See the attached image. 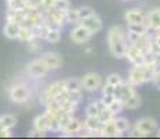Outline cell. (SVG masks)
<instances>
[{
	"instance_id": "ee69618b",
	"label": "cell",
	"mask_w": 160,
	"mask_h": 139,
	"mask_svg": "<svg viewBox=\"0 0 160 139\" xmlns=\"http://www.w3.org/2000/svg\"><path fill=\"white\" fill-rule=\"evenodd\" d=\"M54 2H58V0H54Z\"/></svg>"
},
{
	"instance_id": "4fadbf2b",
	"label": "cell",
	"mask_w": 160,
	"mask_h": 139,
	"mask_svg": "<svg viewBox=\"0 0 160 139\" xmlns=\"http://www.w3.org/2000/svg\"><path fill=\"white\" fill-rule=\"evenodd\" d=\"M82 131H84V121L72 117V120L67 124L64 131L61 132V137L66 138H72V137H81Z\"/></svg>"
},
{
	"instance_id": "7bdbcfd3",
	"label": "cell",
	"mask_w": 160,
	"mask_h": 139,
	"mask_svg": "<svg viewBox=\"0 0 160 139\" xmlns=\"http://www.w3.org/2000/svg\"><path fill=\"white\" fill-rule=\"evenodd\" d=\"M122 2H128V0H122Z\"/></svg>"
},
{
	"instance_id": "d6a6232c",
	"label": "cell",
	"mask_w": 160,
	"mask_h": 139,
	"mask_svg": "<svg viewBox=\"0 0 160 139\" xmlns=\"http://www.w3.org/2000/svg\"><path fill=\"white\" fill-rule=\"evenodd\" d=\"M78 11H79V17H81V20H84V18H87V17H89V15L96 13L95 8H92L91 6H81V7H78Z\"/></svg>"
},
{
	"instance_id": "5b68a950",
	"label": "cell",
	"mask_w": 160,
	"mask_h": 139,
	"mask_svg": "<svg viewBox=\"0 0 160 139\" xmlns=\"http://www.w3.org/2000/svg\"><path fill=\"white\" fill-rule=\"evenodd\" d=\"M8 97L15 104H24L29 100L31 89L25 83H14L8 88Z\"/></svg>"
},
{
	"instance_id": "8fae6325",
	"label": "cell",
	"mask_w": 160,
	"mask_h": 139,
	"mask_svg": "<svg viewBox=\"0 0 160 139\" xmlns=\"http://www.w3.org/2000/svg\"><path fill=\"white\" fill-rule=\"evenodd\" d=\"M125 58L130 61L131 66H139V64H143L146 61H149V56H146L142 50H139L138 47H135L134 45L128 46L127 54H125Z\"/></svg>"
},
{
	"instance_id": "d4e9b609",
	"label": "cell",
	"mask_w": 160,
	"mask_h": 139,
	"mask_svg": "<svg viewBox=\"0 0 160 139\" xmlns=\"http://www.w3.org/2000/svg\"><path fill=\"white\" fill-rule=\"evenodd\" d=\"M33 38H36V35H35V31H33V28L21 27L20 35H18V41H21V42H24V43H28L29 41H32Z\"/></svg>"
},
{
	"instance_id": "44dd1931",
	"label": "cell",
	"mask_w": 160,
	"mask_h": 139,
	"mask_svg": "<svg viewBox=\"0 0 160 139\" xmlns=\"http://www.w3.org/2000/svg\"><path fill=\"white\" fill-rule=\"evenodd\" d=\"M45 41L41 38H33L32 41H29L28 43H27V49H28L29 53L32 54H39L41 56L42 53H43V43Z\"/></svg>"
},
{
	"instance_id": "484cf974",
	"label": "cell",
	"mask_w": 160,
	"mask_h": 139,
	"mask_svg": "<svg viewBox=\"0 0 160 139\" xmlns=\"http://www.w3.org/2000/svg\"><path fill=\"white\" fill-rule=\"evenodd\" d=\"M141 104H142V97L138 93H135L127 102H124V110H137L141 107Z\"/></svg>"
},
{
	"instance_id": "52a82bcc",
	"label": "cell",
	"mask_w": 160,
	"mask_h": 139,
	"mask_svg": "<svg viewBox=\"0 0 160 139\" xmlns=\"http://www.w3.org/2000/svg\"><path fill=\"white\" fill-rule=\"evenodd\" d=\"M93 33L85 28L82 24H77L72 27V29L70 31V41L75 45H85L92 39Z\"/></svg>"
},
{
	"instance_id": "2e32d148",
	"label": "cell",
	"mask_w": 160,
	"mask_h": 139,
	"mask_svg": "<svg viewBox=\"0 0 160 139\" xmlns=\"http://www.w3.org/2000/svg\"><path fill=\"white\" fill-rule=\"evenodd\" d=\"M148 27L152 32L160 31V7H153L148 10Z\"/></svg>"
},
{
	"instance_id": "836d02e7",
	"label": "cell",
	"mask_w": 160,
	"mask_h": 139,
	"mask_svg": "<svg viewBox=\"0 0 160 139\" xmlns=\"http://www.w3.org/2000/svg\"><path fill=\"white\" fill-rule=\"evenodd\" d=\"M109 109L112 110V113L114 114V116H118L121 111H124V104H122V102H120L116 99V100L109 106Z\"/></svg>"
},
{
	"instance_id": "30bf717a",
	"label": "cell",
	"mask_w": 160,
	"mask_h": 139,
	"mask_svg": "<svg viewBox=\"0 0 160 139\" xmlns=\"http://www.w3.org/2000/svg\"><path fill=\"white\" fill-rule=\"evenodd\" d=\"M135 93H137V88L132 86L131 83H128L127 81L121 82L114 88V97L117 100L122 102V104H124V102H127L130 97L134 96Z\"/></svg>"
},
{
	"instance_id": "7a4b0ae2",
	"label": "cell",
	"mask_w": 160,
	"mask_h": 139,
	"mask_svg": "<svg viewBox=\"0 0 160 139\" xmlns=\"http://www.w3.org/2000/svg\"><path fill=\"white\" fill-rule=\"evenodd\" d=\"M158 72L159 68L156 67V64L149 60L143 64H139V66H132L131 70L128 71L125 81L131 83L132 86H135V88H138V86H142L145 83L153 82Z\"/></svg>"
},
{
	"instance_id": "ab89813d",
	"label": "cell",
	"mask_w": 160,
	"mask_h": 139,
	"mask_svg": "<svg viewBox=\"0 0 160 139\" xmlns=\"http://www.w3.org/2000/svg\"><path fill=\"white\" fill-rule=\"evenodd\" d=\"M152 39H153V43L160 49V31L159 32H152Z\"/></svg>"
},
{
	"instance_id": "83f0119b",
	"label": "cell",
	"mask_w": 160,
	"mask_h": 139,
	"mask_svg": "<svg viewBox=\"0 0 160 139\" xmlns=\"http://www.w3.org/2000/svg\"><path fill=\"white\" fill-rule=\"evenodd\" d=\"M8 10H24V8L31 7L28 0H10L6 3Z\"/></svg>"
},
{
	"instance_id": "1f68e13d",
	"label": "cell",
	"mask_w": 160,
	"mask_h": 139,
	"mask_svg": "<svg viewBox=\"0 0 160 139\" xmlns=\"http://www.w3.org/2000/svg\"><path fill=\"white\" fill-rule=\"evenodd\" d=\"M114 114L112 113V110L109 109V107H104V109L100 111V114H99V120L102 122H106V121H110V120H113L114 118Z\"/></svg>"
},
{
	"instance_id": "60d3db41",
	"label": "cell",
	"mask_w": 160,
	"mask_h": 139,
	"mask_svg": "<svg viewBox=\"0 0 160 139\" xmlns=\"http://www.w3.org/2000/svg\"><path fill=\"white\" fill-rule=\"evenodd\" d=\"M92 52H93V49H92V47H87V49H85V54H91Z\"/></svg>"
},
{
	"instance_id": "74e56055",
	"label": "cell",
	"mask_w": 160,
	"mask_h": 139,
	"mask_svg": "<svg viewBox=\"0 0 160 139\" xmlns=\"http://www.w3.org/2000/svg\"><path fill=\"white\" fill-rule=\"evenodd\" d=\"M27 135H28V137L29 138H39V137H46V135L43 134V132H39L38 131V129H35V128H33V127H32V129H29V131H28V134H27Z\"/></svg>"
},
{
	"instance_id": "9a60e30c",
	"label": "cell",
	"mask_w": 160,
	"mask_h": 139,
	"mask_svg": "<svg viewBox=\"0 0 160 139\" xmlns=\"http://www.w3.org/2000/svg\"><path fill=\"white\" fill-rule=\"evenodd\" d=\"M32 127L35 129H38L39 132H43V134H49V132H52V122H50V118H49V116L45 113L42 114H38V116L33 118L32 121Z\"/></svg>"
},
{
	"instance_id": "5bb4252c",
	"label": "cell",
	"mask_w": 160,
	"mask_h": 139,
	"mask_svg": "<svg viewBox=\"0 0 160 139\" xmlns=\"http://www.w3.org/2000/svg\"><path fill=\"white\" fill-rule=\"evenodd\" d=\"M79 24H82L85 28H88L93 35L99 33L100 31L103 29V21H102V18L99 17L98 13H95V14L89 15V17H87V18H84V20H81Z\"/></svg>"
},
{
	"instance_id": "9c48e42d",
	"label": "cell",
	"mask_w": 160,
	"mask_h": 139,
	"mask_svg": "<svg viewBox=\"0 0 160 139\" xmlns=\"http://www.w3.org/2000/svg\"><path fill=\"white\" fill-rule=\"evenodd\" d=\"M134 125L139 129V132L142 134L143 138H145V137H150L152 134L158 132V129H159L158 121H156L155 118H152V117H142V118L138 120Z\"/></svg>"
},
{
	"instance_id": "277c9868",
	"label": "cell",
	"mask_w": 160,
	"mask_h": 139,
	"mask_svg": "<svg viewBox=\"0 0 160 139\" xmlns=\"http://www.w3.org/2000/svg\"><path fill=\"white\" fill-rule=\"evenodd\" d=\"M61 82H63V86L68 93L70 99H72L77 103H81L85 93L81 83V78H64L61 79Z\"/></svg>"
},
{
	"instance_id": "ba28073f",
	"label": "cell",
	"mask_w": 160,
	"mask_h": 139,
	"mask_svg": "<svg viewBox=\"0 0 160 139\" xmlns=\"http://www.w3.org/2000/svg\"><path fill=\"white\" fill-rule=\"evenodd\" d=\"M125 24H146L148 25V11L141 7H131L124 13Z\"/></svg>"
},
{
	"instance_id": "8992f818",
	"label": "cell",
	"mask_w": 160,
	"mask_h": 139,
	"mask_svg": "<svg viewBox=\"0 0 160 139\" xmlns=\"http://www.w3.org/2000/svg\"><path fill=\"white\" fill-rule=\"evenodd\" d=\"M25 71H27V75H28L31 79H36V81H38V79L45 78L50 70H49V67L42 61V58L38 57V58L31 60L29 63L27 64Z\"/></svg>"
},
{
	"instance_id": "cb8c5ba5",
	"label": "cell",
	"mask_w": 160,
	"mask_h": 139,
	"mask_svg": "<svg viewBox=\"0 0 160 139\" xmlns=\"http://www.w3.org/2000/svg\"><path fill=\"white\" fill-rule=\"evenodd\" d=\"M125 28L128 32H134L138 35H145V33L152 32L146 24H125Z\"/></svg>"
},
{
	"instance_id": "e0dca14e",
	"label": "cell",
	"mask_w": 160,
	"mask_h": 139,
	"mask_svg": "<svg viewBox=\"0 0 160 139\" xmlns=\"http://www.w3.org/2000/svg\"><path fill=\"white\" fill-rule=\"evenodd\" d=\"M100 135L102 138H120L122 137V134H120V131L117 129V127L114 124V118L110 121L103 122L102 129H100Z\"/></svg>"
},
{
	"instance_id": "603a6c76",
	"label": "cell",
	"mask_w": 160,
	"mask_h": 139,
	"mask_svg": "<svg viewBox=\"0 0 160 139\" xmlns=\"http://www.w3.org/2000/svg\"><path fill=\"white\" fill-rule=\"evenodd\" d=\"M17 125V117L14 114H3L0 116V128L13 129Z\"/></svg>"
},
{
	"instance_id": "e575fe53",
	"label": "cell",
	"mask_w": 160,
	"mask_h": 139,
	"mask_svg": "<svg viewBox=\"0 0 160 139\" xmlns=\"http://www.w3.org/2000/svg\"><path fill=\"white\" fill-rule=\"evenodd\" d=\"M54 7L58 8V10L67 11L71 7V3H70V0H58V2H54Z\"/></svg>"
},
{
	"instance_id": "ffe728a7",
	"label": "cell",
	"mask_w": 160,
	"mask_h": 139,
	"mask_svg": "<svg viewBox=\"0 0 160 139\" xmlns=\"http://www.w3.org/2000/svg\"><path fill=\"white\" fill-rule=\"evenodd\" d=\"M104 104L103 102L99 99H96V100H92L89 102V103L87 104V107H85V116L87 117H99L100 111H102L104 109Z\"/></svg>"
},
{
	"instance_id": "d6986e66",
	"label": "cell",
	"mask_w": 160,
	"mask_h": 139,
	"mask_svg": "<svg viewBox=\"0 0 160 139\" xmlns=\"http://www.w3.org/2000/svg\"><path fill=\"white\" fill-rule=\"evenodd\" d=\"M20 31H21V25H20V24L11 22V21H6L4 27H3V35H4L7 39L15 41V39H18Z\"/></svg>"
},
{
	"instance_id": "b9f144b4",
	"label": "cell",
	"mask_w": 160,
	"mask_h": 139,
	"mask_svg": "<svg viewBox=\"0 0 160 139\" xmlns=\"http://www.w3.org/2000/svg\"><path fill=\"white\" fill-rule=\"evenodd\" d=\"M158 137H160V129H158Z\"/></svg>"
},
{
	"instance_id": "7c38bea8",
	"label": "cell",
	"mask_w": 160,
	"mask_h": 139,
	"mask_svg": "<svg viewBox=\"0 0 160 139\" xmlns=\"http://www.w3.org/2000/svg\"><path fill=\"white\" fill-rule=\"evenodd\" d=\"M39 57L42 58V61L49 67V70H57L61 67L63 64V57H61L60 53L57 52H43Z\"/></svg>"
},
{
	"instance_id": "4316f807",
	"label": "cell",
	"mask_w": 160,
	"mask_h": 139,
	"mask_svg": "<svg viewBox=\"0 0 160 139\" xmlns=\"http://www.w3.org/2000/svg\"><path fill=\"white\" fill-rule=\"evenodd\" d=\"M67 21H68L70 25H77V24L81 22V17H79V11H78V7H70L67 10Z\"/></svg>"
},
{
	"instance_id": "d590c367",
	"label": "cell",
	"mask_w": 160,
	"mask_h": 139,
	"mask_svg": "<svg viewBox=\"0 0 160 139\" xmlns=\"http://www.w3.org/2000/svg\"><path fill=\"white\" fill-rule=\"evenodd\" d=\"M114 88H116V86L109 85V83L104 82L103 86H102V89H100V93H102V95H114Z\"/></svg>"
},
{
	"instance_id": "6da1fadb",
	"label": "cell",
	"mask_w": 160,
	"mask_h": 139,
	"mask_svg": "<svg viewBox=\"0 0 160 139\" xmlns=\"http://www.w3.org/2000/svg\"><path fill=\"white\" fill-rule=\"evenodd\" d=\"M106 43L109 52L113 57L116 58H125L128 46V36H127V28L122 25H113L109 28L106 33Z\"/></svg>"
},
{
	"instance_id": "3957f363",
	"label": "cell",
	"mask_w": 160,
	"mask_h": 139,
	"mask_svg": "<svg viewBox=\"0 0 160 139\" xmlns=\"http://www.w3.org/2000/svg\"><path fill=\"white\" fill-rule=\"evenodd\" d=\"M81 83H82V88H84V92H87V93H96V92H100V89H102L104 83V78L99 72L89 71V72L84 74L81 77Z\"/></svg>"
},
{
	"instance_id": "f546056e",
	"label": "cell",
	"mask_w": 160,
	"mask_h": 139,
	"mask_svg": "<svg viewBox=\"0 0 160 139\" xmlns=\"http://www.w3.org/2000/svg\"><path fill=\"white\" fill-rule=\"evenodd\" d=\"M125 79L122 78L120 74H117V72H112V74H109V75L104 78V82L106 83H109V85H113V86H117V85H120L121 82H124Z\"/></svg>"
},
{
	"instance_id": "8d00e7d4",
	"label": "cell",
	"mask_w": 160,
	"mask_h": 139,
	"mask_svg": "<svg viewBox=\"0 0 160 139\" xmlns=\"http://www.w3.org/2000/svg\"><path fill=\"white\" fill-rule=\"evenodd\" d=\"M100 100L103 102L104 106L109 107L110 104H112L113 102L116 100V97H114V95H100Z\"/></svg>"
},
{
	"instance_id": "ac0fdd59",
	"label": "cell",
	"mask_w": 160,
	"mask_h": 139,
	"mask_svg": "<svg viewBox=\"0 0 160 139\" xmlns=\"http://www.w3.org/2000/svg\"><path fill=\"white\" fill-rule=\"evenodd\" d=\"M102 125H103V122L99 120V117H87L85 116V120H84V129L85 131L96 132V134L102 138V135H100Z\"/></svg>"
},
{
	"instance_id": "f35d334b",
	"label": "cell",
	"mask_w": 160,
	"mask_h": 139,
	"mask_svg": "<svg viewBox=\"0 0 160 139\" xmlns=\"http://www.w3.org/2000/svg\"><path fill=\"white\" fill-rule=\"evenodd\" d=\"M13 137V129L0 128V138H11Z\"/></svg>"
},
{
	"instance_id": "7402d4cb",
	"label": "cell",
	"mask_w": 160,
	"mask_h": 139,
	"mask_svg": "<svg viewBox=\"0 0 160 139\" xmlns=\"http://www.w3.org/2000/svg\"><path fill=\"white\" fill-rule=\"evenodd\" d=\"M114 124L117 127V129L120 131V134H127L128 131L131 129L132 124L130 122V120L125 118V117H120V116H116L114 117Z\"/></svg>"
},
{
	"instance_id": "f1b7e54d",
	"label": "cell",
	"mask_w": 160,
	"mask_h": 139,
	"mask_svg": "<svg viewBox=\"0 0 160 139\" xmlns=\"http://www.w3.org/2000/svg\"><path fill=\"white\" fill-rule=\"evenodd\" d=\"M61 31L63 29H56V28H50L49 33L46 35L45 42L48 43H58L61 41Z\"/></svg>"
},
{
	"instance_id": "4dcf8cb0",
	"label": "cell",
	"mask_w": 160,
	"mask_h": 139,
	"mask_svg": "<svg viewBox=\"0 0 160 139\" xmlns=\"http://www.w3.org/2000/svg\"><path fill=\"white\" fill-rule=\"evenodd\" d=\"M72 117H74L72 113H63V116L58 118V127H60V132L64 131V128H66L67 124H68V122L72 120Z\"/></svg>"
}]
</instances>
